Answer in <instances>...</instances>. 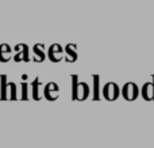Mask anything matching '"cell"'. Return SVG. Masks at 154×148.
Instances as JSON below:
<instances>
[{
	"instance_id": "obj_3",
	"label": "cell",
	"mask_w": 154,
	"mask_h": 148,
	"mask_svg": "<svg viewBox=\"0 0 154 148\" xmlns=\"http://www.w3.org/2000/svg\"><path fill=\"white\" fill-rule=\"evenodd\" d=\"M61 54H62V48L58 43H54L49 48V59L53 63H58L61 60Z\"/></svg>"
},
{
	"instance_id": "obj_5",
	"label": "cell",
	"mask_w": 154,
	"mask_h": 148,
	"mask_svg": "<svg viewBox=\"0 0 154 148\" xmlns=\"http://www.w3.org/2000/svg\"><path fill=\"white\" fill-rule=\"evenodd\" d=\"M0 79H2V97H0V99L5 101V99H8V97H7V88H8L7 75H2Z\"/></svg>"
},
{
	"instance_id": "obj_9",
	"label": "cell",
	"mask_w": 154,
	"mask_h": 148,
	"mask_svg": "<svg viewBox=\"0 0 154 148\" xmlns=\"http://www.w3.org/2000/svg\"><path fill=\"white\" fill-rule=\"evenodd\" d=\"M27 88H29V84H27V83L22 84V97H20L22 101H27V99H29V95H27Z\"/></svg>"
},
{
	"instance_id": "obj_10",
	"label": "cell",
	"mask_w": 154,
	"mask_h": 148,
	"mask_svg": "<svg viewBox=\"0 0 154 148\" xmlns=\"http://www.w3.org/2000/svg\"><path fill=\"white\" fill-rule=\"evenodd\" d=\"M66 52H68V54H69V57H68V61H75L76 60V53H73V50H72V46H68L66 48Z\"/></svg>"
},
{
	"instance_id": "obj_7",
	"label": "cell",
	"mask_w": 154,
	"mask_h": 148,
	"mask_svg": "<svg viewBox=\"0 0 154 148\" xmlns=\"http://www.w3.org/2000/svg\"><path fill=\"white\" fill-rule=\"evenodd\" d=\"M34 53H35V61L41 63L45 60V53H43V50H41V45L39 43H37V45L34 46Z\"/></svg>"
},
{
	"instance_id": "obj_6",
	"label": "cell",
	"mask_w": 154,
	"mask_h": 148,
	"mask_svg": "<svg viewBox=\"0 0 154 148\" xmlns=\"http://www.w3.org/2000/svg\"><path fill=\"white\" fill-rule=\"evenodd\" d=\"M11 52V49H10V46L8 45H5V43H3V45H0V61L2 63H7L8 60V57H5L4 54L5 53H10Z\"/></svg>"
},
{
	"instance_id": "obj_4",
	"label": "cell",
	"mask_w": 154,
	"mask_h": 148,
	"mask_svg": "<svg viewBox=\"0 0 154 148\" xmlns=\"http://www.w3.org/2000/svg\"><path fill=\"white\" fill-rule=\"evenodd\" d=\"M31 87H32V99L39 101V99H41V95H39L41 82H39V79L35 78V79H34V82H32V84H31Z\"/></svg>"
},
{
	"instance_id": "obj_2",
	"label": "cell",
	"mask_w": 154,
	"mask_h": 148,
	"mask_svg": "<svg viewBox=\"0 0 154 148\" xmlns=\"http://www.w3.org/2000/svg\"><path fill=\"white\" fill-rule=\"evenodd\" d=\"M15 49L19 52V53L14 57V60H15V61H20V60H23V61H29V60H30L29 59V46H27L26 43L16 45Z\"/></svg>"
},
{
	"instance_id": "obj_8",
	"label": "cell",
	"mask_w": 154,
	"mask_h": 148,
	"mask_svg": "<svg viewBox=\"0 0 154 148\" xmlns=\"http://www.w3.org/2000/svg\"><path fill=\"white\" fill-rule=\"evenodd\" d=\"M8 88H10V97H8V99L16 101L18 99V97H16V84L14 82H11V83H8Z\"/></svg>"
},
{
	"instance_id": "obj_1",
	"label": "cell",
	"mask_w": 154,
	"mask_h": 148,
	"mask_svg": "<svg viewBox=\"0 0 154 148\" xmlns=\"http://www.w3.org/2000/svg\"><path fill=\"white\" fill-rule=\"evenodd\" d=\"M43 95L48 101H56L58 98V86L56 83H48L43 88Z\"/></svg>"
}]
</instances>
